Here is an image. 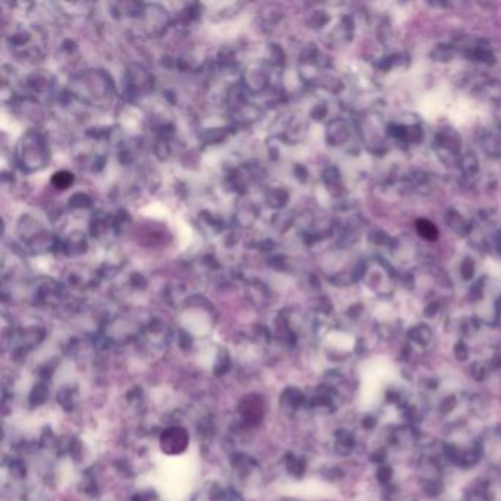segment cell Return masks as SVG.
Returning <instances> with one entry per match:
<instances>
[{
    "label": "cell",
    "mask_w": 501,
    "mask_h": 501,
    "mask_svg": "<svg viewBox=\"0 0 501 501\" xmlns=\"http://www.w3.org/2000/svg\"><path fill=\"white\" fill-rule=\"evenodd\" d=\"M416 229L419 231V234H421L426 240H436L438 236V231L434 226V224L429 221H425V219H421L416 222Z\"/></svg>",
    "instance_id": "1"
}]
</instances>
